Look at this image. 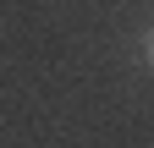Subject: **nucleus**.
<instances>
[{
    "label": "nucleus",
    "mask_w": 154,
    "mask_h": 148,
    "mask_svg": "<svg viewBox=\"0 0 154 148\" xmlns=\"http://www.w3.org/2000/svg\"><path fill=\"white\" fill-rule=\"evenodd\" d=\"M149 66H154V33H149Z\"/></svg>",
    "instance_id": "obj_1"
}]
</instances>
